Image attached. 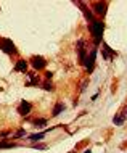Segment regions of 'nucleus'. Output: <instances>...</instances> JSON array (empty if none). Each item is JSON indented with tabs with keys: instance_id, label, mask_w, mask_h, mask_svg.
I'll return each instance as SVG.
<instances>
[{
	"instance_id": "f257e3e1",
	"label": "nucleus",
	"mask_w": 127,
	"mask_h": 153,
	"mask_svg": "<svg viewBox=\"0 0 127 153\" xmlns=\"http://www.w3.org/2000/svg\"><path fill=\"white\" fill-rule=\"evenodd\" d=\"M103 29H105V24L101 21H98V19H95L93 23H90L89 26V31L90 34L93 36V42H95V45H98L101 42V36H103Z\"/></svg>"
},
{
	"instance_id": "f03ea898",
	"label": "nucleus",
	"mask_w": 127,
	"mask_h": 153,
	"mask_svg": "<svg viewBox=\"0 0 127 153\" xmlns=\"http://www.w3.org/2000/svg\"><path fill=\"white\" fill-rule=\"evenodd\" d=\"M0 48H2L8 55H16V47L11 42V39H5V37H0Z\"/></svg>"
},
{
	"instance_id": "7ed1b4c3",
	"label": "nucleus",
	"mask_w": 127,
	"mask_h": 153,
	"mask_svg": "<svg viewBox=\"0 0 127 153\" xmlns=\"http://www.w3.org/2000/svg\"><path fill=\"white\" fill-rule=\"evenodd\" d=\"M77 52H79V63L80 65H85V60H87V53H89V48L85 47V40L80 39L77 42Z\"/></svg>"
},
{
	"instance_id": "20e7f679",
	"label": "nucleus",
	"mask_w": 127,
	"mask_h": 153,
	"mask_svg": "<svg viewBox=\"0 0 127 153\" xmlns=\"http://www.w3.org/2000/svg\"><path fill=\"white\" fill-rule=\"evenodd\" d=\"M97 48H92V52L89 53L87 60H85V69H87V73L90 74L93 71V68H95V58H97Z\"/></svg>"
},
{
	"instance_id": "39448f33",
	"label": "nucleus",
	"mask_w": 127,
	"mask_h": 153,
	"mask_svg": "<svg viewBox=\"0 0 127 153\" xmlns=\"http://www.w3.org/2000/svg\"><path fill=\"white\" fill-rule=\"evenodd\" d=\"M31 65L34 69H37V71H40V69H44L45 66H47V61H45L44 56H39V55H34L31 58Z\"/></svg>"
},
{
	"instance_id": "423d86ee",
	"label": "nucleus",
	"mask_w": 127,
	"mask_h": 153,
	"mask_svg": "<svg viewBox=\"0 0 127 153\" xmlns=\"http://www.w3.org/2000/svg\"><path fill=\"white\" fill-rule=\"evenodd\" d=\"M106 8H108V3H106V2H95L92 5V10L95 11L97 15H100V16L106 15Z\"/></svg>"
},
{
	"instance_id": "0eeeda50",
	"label": "nucleus",
	"mask_w": 127,
	"mask_h": 153,
	"mask_svg": "<svg viewBox=\"0 0 127 153\" xmlns=\"http://www.w3.org/2000/svg\"><path fill=\"white\" fill-rule=\"evenodd\" d=\"M31 110H32V105H31L29 102H26V100H23L21 103H19V106H18V113L21 114V116H26V114H29Z\"/></svg>"
},
{
	"instance_id": "6e6552de",
	"label": "nucleus",
	"mask_w": 127,
	"mask_h": 153,
	"mask_svg": "<svg viewBox=\"0 0 127 153\" xmlns=\"http://www.w3.org/2000/svg\"><path fill=\"white\" fill-rule=\"evenodd\" d=\"M101 55H103V58H105V60H108V61H109V60H113V56L116 55V53H114L113 48H109L106 44H103V48H101Z\"/></svg>"
},
{
	"instance_id": "1a4fd4ad",
	"label": "nucleus",
	"mask_w": 127,
	"mask_h": 153,
	"mask_svg": "<svg viewBox=\"0 0 127 153\" xmlns=\"http://www.w3.org/2000/svg\"><path fill=\"white\" fill-rule=\"evenodd\" d=\"M27 69V61L26 60H18L15 65V71L16 73H26Z\"/></svg>"
},
{
	"instance_id": "9d476101",
	"label": "nucleus",
	"mask_w": 127,
	"mask_h": 153,
	"mask_svg": "<svg viewBox=\"0 0 127 153\" xmlns=\"http://www.w3.org/2000/svg\"><path fill=\"white\" fill-rule=\"evenodd\" d=\"M27 85H37L39 84V77H37V74H34V73H27V82H26Z\"/></svg>"
},
{
	"instance_id": "9b49d317",
	"label": "nucleus",
	"mask_w": 127,
	"mask_h": 153,
	"mask_svg": "<svg viewBox=\"0 0 127 153\" xmlns=\"http://www.w3.org/2000/svg\"><path fill=\"white\" fill-rule=\"evenodd\" d=\"M63 110H64V105H63V103H61V102H58V103H56L55 106H53L52 116H58V114H60V113H61V111H63Z\"/></svg>"
},
{
	"instance_id": "f8f14e48",
	"label": "nucleus",
	"mask_w": 127,
	"mask_h": 153,
	"mask_svg": "<svg viewBox=\"0 0 127 153\" xmlns=\"http://www.w3.org/2000/svg\"><path fill=\"white\" fill-rule=\"evenodd\" d=\"M32 124H34V126L35 127H42V126H45V124H47V119H45V118H35L34 119V121H32Z\"/></svg>"
},
{
	"instance_id": "ddd939ff",
	"label": "nucleus",
	"mask_w": 127,
	"mask_h": 153,
	"mask_svg": "<svg viewBox=\"0 0 127 153\" xmlns=\"http://www.w3.org/2000/svg\"><path fill=\"white\" fill-rule=\"evenodd\" d=\"M113 123H114V124H116V126H122V124H124L126 121H124V118H122V116H121V114H119V113H117V114H116V116H114V118H113Z\"/></svg>"
},
{
	"instance_id": "4468645a",
	"label": "nucleus",
	"mask_w": 127,
	"mask_h": 153,
	"mask_svg": "<svg viewBox=\"0 0 127 153\" xmlns=\"http://www.w3.org/2000/svg\"><path fill=\"white\" fill-rule=\"evenodd\" d=\"M44 135H45V132H40V134H32L29 140H32V142H39L40 139H44Z\"/></svg>"
},
{
	"instance_id": "2eb2a0df",
	"label": "nucleus",
	"mask_w": 127,
	"mask_h": 153,
	"mask_svg": "<svg viewBox=\"0 0 127 153\" xmlns=\"http://www.w3.org/2000/svg\"><path fill=\"white\" fill-rule=\"evenodd\" d=\"M42 87H44V90H50V92H52V90H55V85H53L50 81H45L42 84Z\"/></svg>"
},
{
	"instance_id": "dca6fc26",
	"label": "nucleus",
	"mask_w": 127,
	"mask_h": 153,
	"mask_svg": "<svg viewBox=\"0 0 127 153\" xmlns=\"http://www.w3.org/2000/svg\"><path fill=\"white\" fill-rule=\"evenodd\" d=\"M26 134V131L24 129H19V131H16L13 135H11V139H19V137H23V135Z\"/></svg>"
},
{
	"instance_id": "f3484780",
	"label": "nucleus",
	"mask_w": 127,
	"mask_h": 153,
	"mask_svg": "<svg viewBox=\"0 0 127 153\" xmlns=\"http://www.w3.org/2000/svg\"><path fill=\"white\" fill-rule=\"evenodd\" d=\"M87 85H89V79H84L82 81V84H80V92H85V89H87Z\"/></svg>"
},
{
	"instance_id": "a211bd4d",
	"label": "nucleus",
	"mask_w": 127,
	"mask_h": 153,
	"mask_svg": "<svg viewBox=\"0 0 127 153\" xmlns=\"http://www.w3.org/2000/svg\"><path fill=\"white\" fill-rule=\"evenodd\" d=\"M119 114H121L122 118H124V121H127V106H124V108L119 111Z\"/></svg>"
},
{
	"instance_id": "6ab92c4d",
	"label": "nucleus",
	"mask_w": 127,
	"mask_h": 153,
	"mask_svg": "<svg viewBox=\"0 0 127 153\" xmlns=\"http://www.w3.org/2000/svg\"><path fill=\"white\" fill-rule=\"evenodd\" d=\"M35 148H39V150H45L47 148V145H44V143H37V145H34Z\"/></svg>"
},
{
	"instance_id": "aec40b11",
	"label": "nucleus",
	"mask_w": 127,
	"mask_h": 153,
	"mask_svg": "<svg viewBox=\"0 0 127 153\" xmlns=\"http://www.w3.org/2000/svg\"><path fill=\"white\" fill-rule=\"evenodd\" d=\"M45 77H47V79H52V77H53V73H52V71H47V73H45Z\"/></svg>"
},
{
	"instance_id": "412c9836",
	"label": "nucleus",
	"mask_w": 127,
	"mask_h": 153,
	"mask_svg": "<svg viewBox=\"0 0 127 153\" xmlns=\"http://www.w3.org/2000/svg\"><path fill=\"white\" fill-rule=\"evenodd\" d=\"M0 135H2V137H7V135H10V132H8V131H3Z\"/></svg>"
},
{
	"instance_id": "4be33fe9",
	"label": "nucleus",
	"mask_w": 127,
	"mask_h": 153,
	"mask_svg": "<svg viewBox=\"0 0 127 153\" xmlns=\"http://www.w3.org/2000/svg\"><path fill=\"white\" fill-rule=\"evenodd\" d=\"M121 147H122V148H127V142H124V143H122Z\"/></svg>"
},
{
	"instance_id": "5701e85b",
	"label": "nucleus",
	"mask_w": 127,
	"mask_h": 153,
	"mask_svg": "<svg viewBox=\"0 0 127 153\" xmlns=\"http://www.w3.org/2000/svg\"><path fill=\"white\" fill-rule=\"evenodd\" d=\"M69 153H76V150H72V152H69Z\"/></svg>"
},
{
	"instance_id": "b1692460",
	"label": "nucleus",
	"mask_w": 127,
	"mask_h": 153,
	"mask_svg": "<svg viewBox=\"0 0 127 153\" xmlns=\"http://www.w3.org/2000/svg\"><path fill=\"white\" fill-rule=\"evenodd\" d=\"M85 153H90V150H87V152H85Z\"/></svg>"
}]
</instances>
